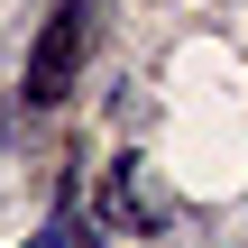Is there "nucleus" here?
<instances>
[{"mask_svg": "<svg viewBox=\"0 0 248 248\" xmlns=\"http://www.w3.org/2000/svg\"><path fill=\"white\" fill-rule=\"evenodd\" d=\"M92 37H101V0H55V18H46L37 46H28V101H37V110H55V101L74 92Z\"/></svg>", "mask_w": 248, "mask_h": 248, "instance_id": "1", "label": "nucleus"}, {"mask_svg": "<svg viewBox=\"0 0 248 248\" xmlns=\"http://www.w3.org/2000/svg\"><path fill=\"white\" fill-rule=\"evenodd\" d=\"M46 248H101V221H83L74 202H55V221H46Z\"/></svg>", "mask_w": 248, "mask_h": 248, "instance_id": "2", "label": "nucleus"}, {"mask_svg": "<svg viewBox=\"0 0 248 248\" xmlns=\"http://www.w3.org/2000/svg\"><path fill=\"white\" fill-rule=\"evenodd\" d=\"M28 248H46V239H28Z\"/></svg>", "mask_w": 248, "mask_h": 248, "instance_id": "3", "label": "nucleus"}]
</instances>
